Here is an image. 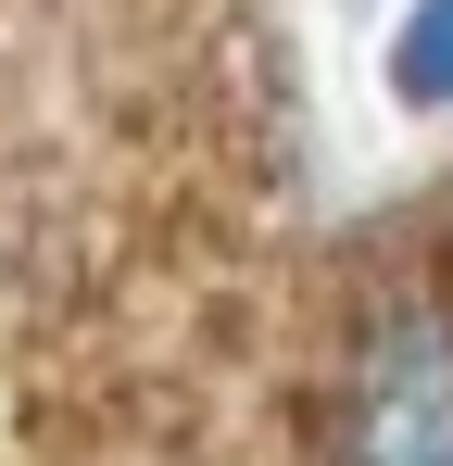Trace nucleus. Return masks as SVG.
Segmentation results:
<instances>
[{
	"instance_id": "nucleus-2",
	"label": "nucleus",
	"mask_w": 453,
	"mask_h": 466,
	"mask_svg": "<svg viewBox=\"0 0 453 466\" xmlns=\"http://www.w3.org/2000/svg\"><path fill=\"white\" fill-rule=\"evenodd\" d=\"M378 76H390L403 114H453V0H403V13H390Z\"/></svg>"
},
{
	"instance_id": "nucleus-1",
	"label": "nucleus",
	"mask_w": 453,
	"mask_h": 466,
	"mask_svg": "<svg viewBox=\"0 0 453 466\" xmlns=\"http://www.w3.org/2000/svg\"><path fill=\"white\" fill-rule=\"evenodd\" d=\"M340 466H453V303L390 278L340 353Z\"/></svg>"
}]
</instances>
